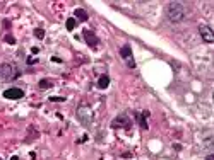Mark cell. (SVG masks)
<instances>
[{"label": "cell", "mask_w": 214, "mask_h": 160, "mask_svg": "<svg viewBox=\"0 0 214 160\" xmlns=\"http://www.w3.org/2000/svg\"><path fill=\"white\" fill-rule=\"evenodd\" d=\"M120 56L125 60L128 68H135V61H134V56H132V48L128 44H123L122 48H120Z\"/></svg>", "instance_id": "obj_4"}, {"label": "cell", "mask_w": 214, "mask_h": 160, "mask_svg": "<svg viewBox=\"0 0 214 160\" xmlns=\"http://www.w3.org/2000/svg\"><path fill=\"white\" fill-rule=\"evenodd\" d=\"M0 160H2V159H0Z\"/></svg>", "instance_id": "obj_24"}, {"label": "cell", "mask_w": 214, "mask_h": 160, "mask_svg": "<svg viewBox=\"0 0 214 160\" xmlns=\"http://www.w3.org/2000/svg\"><path fill=\"white\" fill-rule=\"evenodd\" d=\"M82 36H84L86 43L89 44L91 48H96V46H98V43H99V39L96 37V34H94L93 31H89V29H84V32H82Z\"/></svg>", "instance_id": "obj_8"}, {"label": "cell", "mask_w": 214, "mask_h": 160, "mask_svg": "<svg viewBox=\"0 0 214 160\" xmlns=\"http://www.w3.org/2000/svg\"><path fill=\"white\" fill-rule=\"evenodd\" d=\"M38 53H39V48H36V46L31 48V55H38Z\"/></svg>", "instance_id": "obj_18"}, {"label": "cell", "mask_w": 214, "mask_h": 160, "mask_svg": "<svg viewBox=\"0 0 214 160\" xmlns=\"http://www.w3.org/2000/svg\"><path fill=\"white\" fill-rule=\"evenodd\" d=\"M11 160H19V157H17V155H14V157H12Z\"/></svg>", "instance_id": "obj_23"}, {"label": "cell", "mask_w": 214, "mask_h": 160, "mask_svg": "<svg viewBox=\"0 0 214 160\" xmlns=\"http://www.w3.org/2000/svg\"><path fill=\"white\" fill-rule=\"evenodd\" d=\"M5 43H9V44H16V39H14V36L7 34V36H5Z\"/></svg>", "instance_id": "obj_15"}, {"label": "cell", "mask_w": 214, "mask_h": 160, "mask_svg": "<svg viewBox=\"0 0 214 160\" xmlns=\"http://www.w3.org/2000/svg\"><path fill=\"white\" fill-rule=\"evenodd\" d=\"M206 160H214V155H212V153H209L207 157H206Z\"/></svg>", "instance_id": "obj_21"}, {"label": "cell", "mask_w": 214, "mask_h": 160, "mask_svg": "<svg viewBox=\"0 0 214 160\" xmlns=\"http://www.w3.org/2000/svg\"><path fill=\"white\" fill-rule=\"evenodd\" d=\"M173 148L177 150V152H180V150H182V145H180V143H175V145H173Z\"/></svg>", "instance_id": "obj_19"}, {"label": "cell", "mask_w": 214, "mask_h": 160, "mask_svg": "<svg viewBox=\"0 0 214 160\" xmlns=\"http://www.w3.org/2000/svg\"><path fill=\"white\" fill-rule=\"evenodd\" d=\"M134 116H135V119H137V123H139V126L142 129H147L149 126H147V121H146V116H149V112L147 111H144L142 114L140 112H134Z\"/></svg>", "instance_id": "obj_9"}, {"label": "cell", "mask_w": 214, "mask_h": 160, "mask_svg": "<svg viewBox=\"0 0 214 160\" xmlns=\"http://www.w3.org/2000/svg\"><path fill=\"white\" fill-rule=\"evenodd\" d=\"M34 63H38V60H36V58H31V56H29V58H27V65H34Z\"/></svg>", "instance_id": "obj_17"}, {"label": "cell", "mask_w": 214, "mask_h": 160, "mask_svg": "<svg viewBox=\"0 0 214 160\" xmlns=\"http://www.w3.org/2000/svg\"><path fill=\"white\" fill-rule=\"evenodd\" d=\"M199 32H200V37H202L206 43H214V31L211 29V26L202 24V26L199 27Z\"/></svg>", "instance_id": "obj_7"}, {"label": "cell", "mask_w": 214, "mask_h": 160, "mask_svg": "<svg viewBox=\"0 0 214 160\" xmlns=\"http://www.w3.org/2000/svg\"><path fill=\"white\" fill-rule=\"evenodd\" d=\"M52 60H53V61H57V63H62V60H60L58 56H53V58H52Z\"/></svg>", "instance_id": "obj_20"}, {"label": "cell", "mask_w": 214, "mask_h": 160, "mask_svg": "<svg viewBox=\"0 0 214 160\" xmlns=\"http://www.w3.org/2000/svg\"><path fill=\"white\" fill-rule=\"evenodd\" d=\"M34 36H36L38 39H45V31H43L41 27H36V29H34Z\"/></svg>", "instance_id": "obj_14"}, {"label": "cell", "mask_w": 214, "mask_h": 160, "mask_svg": "<svg viewBox=\"0 0 214 160\" xmlns=\"http://www.w3.org/2000/svg\"><path fill=\"white\" fill-rule=\"evenodd\" d=\"M108 85H110V77H108V75H101V77L98 79V87H99V89H106Z\"/></svg>", "instance_id": "obj_11"}, {"label": "cell", "mask_w": 214, "mask_h": 160, "mask_svg": "<svg viewBox=\"0 0 214 160\" xmlns=\"http://www.w3.org/2000/svg\"><path fill=\"white\" fill-rule=\"evenodd\" d=\"M4 97L5 99H11V101H17V99H22L24 97V90L19 89V87H9L4 90Z\"/></svg>", "instance_id": "obj_6"}, {"label": "cell", "mask_w": 214, "mask_h": 160, "mask_svg": "<svg viewBox=\"0 0 214 160\" xmlns=\"http://www.w3.org/2000/svg\"><path fill=\"white\" fill-rule=\"evenodd\" d=\"M75 26H77V21H75L74 17H69V19L65 21V27H67V31H74Z\"/></svg>", "instance_id": "obj_12"}, {"label": "cell", "mask_w": 214, "mask_h": 160, "mask_svg": "<svg viewBox=\"0 0 214 160\" xmlns=\"http://www.w3.org/2000/svg\"><path fill=\"white\" fill-rule=\"evenodd\" d=\"M50 101L52 102H64L65 97H50Z\"/></svg>", "instance_id": "obj_16"}, {"label": "cell", "mask_w": 214, "mask_h": 160, "mask_svg": "<svg viewBox=\"0 0 214 160\" xmlns=\"http://www.w3.org/2000/svg\"><path fill=\"white\" fill-rule=\"evenodd\" d=\"M86 140H87V135H84V136H82V138L79 140V143H82V141H86Z\"/></svg>", "instance_id": "obj_22"}, {"label": "cell", "mask_w": 214, "mask_h": 160, "mask_svg": "<svg viewBox=\"0 0 214 160\" xmlns=\"http://www.w3.org/2000/svg\"><path fill=\"white\" fill-rule=\"evenodd\" d=\"M39 87H41V89H50V87H53V84H52V82H50V80H39Z\"/></svg>", "instance_id": "obj_13"}, {"label": "cell", "mask_w": 214, "mask_h": 160, "mask_svg": "<svg viewBox=\"0 0 214 160\" xmlns=\"http://www.w3.org/2000/svg\"><path fill=\"white\" fill-rule=\"evenodd\" d=\"M74 16H75L74 17L75 21H80V22H86V21H87V17H89V16H87V12H86L84 9H75Z\"/></svg>", "instance_id": "obj_10"}, {"label": "cell", "mask_w": 214, "mask_h": 160, "mask_svg": "<svg viewBox=\"0 0 214 160\" xmlns=\"http://www.w3.org/2000/svg\"><path fill=\"white\" fill-rule=\"evenodd\" d=\"M77 119L82 126H91L93 123V111L89 106H79L77 107Z\"/></svg>", "instance_id": "obj_3"}, {"label": "cell", "mask_w": 214, "mask_h": 160, "mask_svg": "<svg viewBox=\"0 0 214 160\" xmlns=\"http://www.w3.org/2000/svg\"><path fill=\"white\" fill-rule=\"evenodd\" d=\"M19 75H21V72L17 70L16 65H12V63H2L0 65V77H2V80L11 82V80H16Z\"/></svg>", "instance_id": "obj_2"}, {"label": "cell", "mask_w": 214, "mask_h": 160, "mask_svg": "<svg viewBox=\"0 0 214 160\" xmlns=\"http://www.w3.org/2000/svg\"><path fill=\"white\" fill-rule=\"evenodd\" d=\"M130 126H132V119H128L125 114H120V116H117V117L112 121V128H113V129H117V128L130 129Z\"/></svg>", "instance_id": "obj_5"}, {"label": "cell", "mask_w": 214, "mask_h": 160, "mask_svg": "<svg viewBox=\"0 0 214 160\" xmlns=\"http://www.w3.org/2000/svg\"><path fill=\"white\" fill-rule=\"evenodd\" d=\"M187 16V10H185V7L180 4V2H170L168 5H166V17L170 19L171 22H182Z\"/></svg>", "instance_id": "obj_1"}]
</instances>
